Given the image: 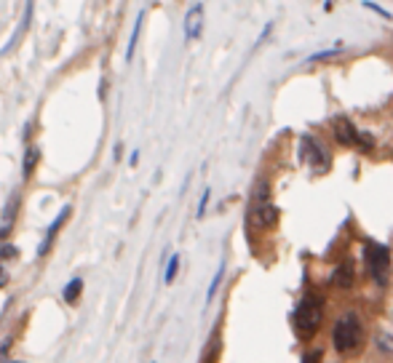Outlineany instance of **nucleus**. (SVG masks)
Here are the masks:
<instances>
[{
	"label": "nucleus",
	"mask_w": 393,
	"mask_h": 363,
	"mask_svg": "<svg viewBox=\"0 0 393 363\" xmlns=\"http://www.w3.org/2000/svg\"><path fill=\"white\" fill-rule=\"evenodd\" d=\"M321 318H324V300L318 294H308L295 310V329L300 339H311L321 326Z\"/></svg>",
	"instance_id": "f257e3e1"
},
{
	"label": "nucleus",
	"mask_w": 393,
	"mask_h": 363,
	"mask_svg": "<svg viewBox=\"0 0 393 363\" xmlns=\"http://www.w3.org/2000/svg\"><path fill=\"white\" fill-rule=\"evenodd\" d=\"M332 342H334V350H337V353H353V350H359L361 342H364L361 318L356 316V313H348V316L340 318L337 326H334Z\"/></svg>",
	"instance_id": "f03ea898"
},
{
	"label": "nucleus",
	"mask_w": 393,
	"mask_h": 363,
	"mask_svg": "<svg viewBox=\"0 0 393 363\" xmlns=\"http://www.w3.org/2000/svg\"><path fill=\"white\" fill-rule=\"evenodd\" d=\"M332 134H334V139L340 144H345V147H359L364 153H369V150L375 147V139H372L369 134L359 131V128L353 126L348 118H343V115L332 121Z\"/></svg>",
	"instance_id": "7ed1b4c3"
},
{
	"label": "nucleus",
	"mask_w": 393,
	"mask_h": 363,
	"mask_svg": "<svg viewBox=\"0 0 393 363\" xmlns=\"http://www.w3.org/2000/svg\"><path fill=\"white\" fill-rule=\"evenodd\" d=\"M364 254H367V270L375 278V284L385 286L388 284V270H391V252L385 246L375 243V240H369Z\"/></svg>",
	"instance_id": "20e7f679"
},
{
	"label": "nucleus",
	"mask_w": 393,
	"mask_h": 363,
	"mask_svg": "<svg viewBox=\"0 0 393 363\" xmlns=\"http://www.w3.org/2000/svg\"><path fill=\"white\" fill-rule=\"evenodd\" d=\"M300 160L308 163L316 174H321V171L329 169V153L313 139L311 134H305V137L300 139Z\"/></svg>",
	"instance_id": "39448f33"
},
{
	"label": "nucleus",
	"mask_w": 393,
	"mask_h": 363,
	"mask_svg": "<svg viewBox=\"0 0 393 363\" xmlns=\"http://www.w3.org/2000/svg\"><path fill=\"white\" fill-rule=\"evenodd\" d=\"M70 214H72V208H70V206H65V208L59 211V217H56V219L51 222V224H49V230H46V238H43V243H40V249H38V256H46V254H49L51 243H54V235H56V230H59V227L65 224L67 217H70Z\"/></svg>",
	"instance_id": "423d86ee"
},
{
	"label": "nucleus",
	"mask_w": 393,
	"mask_h": 363,
	"mask_svg": "<svg viewBox=\"0 0 393 363\" xmlns=\"http://www.w3.org/2000/svg\"><path fill=\"white\" fill-rule=\"evenodd\" d=\"M201 24H203V6H193L187 16H185V38L193 40L201 35Z\"/></svg>",
	"instance_id": "0eeeda50"
},
{
	"label": "nucleus",
	"mask_w": 393,
	"mask_h": 363,
	"mask_svg": "<svg viewBox=\"0 0 393 363\" xmlns=\"http://www.w3.org/2000/svg\"><path fill=\"white\" fill-rule=\"evenodd\" d=\"M254 219H257V224H262V227H273V224L279 222V208L273 203H268V201H260L257 208H254Z\"/></svg>",
	"instance_id": "6e6552de"
},
{
	"label": "nucleus",
	"mask_w": 393,
	"mask_h": 363,
	"mask_svg": "<svg viewBox=\"0 0 393 363\" xmlns=\"http://www.w3.org/2000/svg\"><path fill=\"white\" fill-rule=\"evenodd\" d=\"M334 286H340V288H350L353 286V268H350V262H343L340 268L334 270Z\"/></svg>",
	"instance_id": "1a4fd4ad"
},
{
	"label": "nucleus",
	"mask_w": 393,
	"mask_h": 363,
	"mask_svg": "<svg viewBox=\"0 0 393 363\" xmlns=\"http://www.w3.org/2000/svg\"><path fill=\"white\" fill-rule=\"evenodd\" d=\"M38 160H40V150H38V147H27V153H24V163H22V176H24V179H30V176H33Z\"/></svg>",
	"instance_id": "9d476101"
},
{
	"label": "nucleus",
	"mask_w": 393,
	"mask_h": 363,
	"mask_svg": "<svg viewBox=\"0 0 393 363\" xmlns=\"http://www.w3.org/2000/svg\"><path fill=\"white\" fill-rule=\"evenodd\" d=\"M81 291H83V281L81 278H72V281L65 286V291H62V300H65L67 304H75L78 297H81Z\"/></svg>",
	"instance_id": "9b49d317"
},
{
	"label": "nucleus",
	"mask_w": 393,
	"mask_h": 363,
	"mask_svg": "<svg viewBox=\"0 0 393 363\" xmlns=\"http://www.w3.org/2000/svg\"><path fill=\"white\" fill-rule=\"evenodd\" d=\"M30 19H33V3H24V19H22V27H19V32L6 43V48H3V54H8L11 48H14V43H17L19 38H22V32L27 30V24H30Z\"/></svg>",
	"instance_id": "f8f14e48"
},
{
	"label": "nucleus",
	"mask_w": 393,
	"mask_h": 363,
	"mask_svg": "<svg viewBox=\"0 0 393 363\" xmlns=\"http://www.w3.org/2000/svg\"><path fill=\"white\" fill-rule=\"evenodd\" d=\"M142 19H145V14H139V16H137V22H134V30H131V38H129V48H126V62H131V59H134V48H137V40H139Z\"/></svg>",
	"instance_id": "ddd939ff"
},
{
	"label": "nucleus",
	"mask_w": 393,
	"mask_h": 363,
	"mask_svg": "<svg viewBox=\"0 0 393 363\" xmlns=\"http://www.w3.org/2000/svg\"><path fill=\"white\" fill-rule=\"evenodd\" d=\"M177 270H180V256L174 254V256L169 259V268H166V275H164V281H166V284H171V281H174V275H177Z\"/></svg>",
	"instance_id": "4468645a"
},
{
	"label": "nucleus",
	"mask_w": 393,
	"mask_h": 363,
	"mask_svg": "<svg viewBox=\"0 0 393 363\" xmlns=\"http://www.w3.org/2000/svg\"><path fill=\"white\" fill-rule=\"evenodd\" d=\"M11 256H19L17 246H3V249H0V262H3V259H11Z\"/></svg>",
	"instance_id": "2eb2a0df"
},
{
	"label": "nucleus",
	"mask_w": 393,
	"mask_h": 363,
	"mask_svg": "<svg viewBox=\"0 0 393 363\" xmlns=\"http://www.w3.org/2000/svg\"><path fill=\"white\" fill-rule=\"evenodd\" d=\"M321 358H324V353H321V350H313V353H308V355L302 358V363H321Z\"/></svg>",
	"instance_id": "dca6fc26"
},
{
	"label": "nucleus",
	"mask_w": 393,
	"mask_h": 363,
	"mask_svg": "<svg viewBox=\"0 0 393 363\" xmlns=\"http://www.w3.org/2000/svg\"><path fill=\"white\" fill-rule=\"evenodd\" d=\"M219 278H222V270H217V275H214V284L209 286V294H206V300H212L214 291H217V284H219Z\"/></svg>",
	"instance_id": "f3484780"
},
{
	"label": "nucleus",
	"mask_w": 393,
	"mask_h": 363,
	"mask_svg": "<svg viewBox=\"0 0 393 363\" xmlns=\"http://www.w3.org/2000/svg\"><path fill=\"white\" fill-rule=\"evenodd\" d=\"M206 203H209V190L203 192V198H201V206H198V217H203V211H206Z\"/></svg>",
	"instance_id": "a211bd4d"
},
{
	"label": "nucleus",
	"mask_w": 393,
	"mask_h": 363,
	"mask_svg": "<svg viewBox=\"0 0 393 363\" xmlns=\"http://www.w3.org/2000/svg\"><path fill=\"white\" fill-rule=\"evenodd\" d=\"M6 284H8V272L0 268V286H6Z\"/></svg>",
	"instance_id": "6ab92c4d"
},
{
	"label": "nucleus",
	"mask_w": 393,
	"mask_h": 363,
	"mask_svg": "<svg viewBox=\"0 0 393 363\" xmlns=\"http://www.w3.org/2000/svg\"><path fill=\"white\" fill-rule=\"evenodd\" d=\"M8 348H11V339H6V342H3V348H0V355H6V353H8Z\"/></svg>",
	"instance_id": "aec40b11"
},
{
	"label": "nucleus",
	"mask_w": 393,
	"mask_h": 363,
	"mask_svg": "<svg viewBox=\"0 0 393 363\" xmlns=\"http://www.w3.org/2000/svg\"><path fill=\"white\" fill-rule=\"evenodd\" d=\"M129 163H131V166H137V163H139V153H134V155L129 158Z\"/></svg>",
	"instance_id": "412c9836"
}]
</instances>
